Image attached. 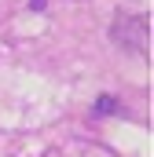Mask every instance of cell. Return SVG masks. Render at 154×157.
<instances>
[{"label": "cell", "mask_w": 154, "mask_h": 157, "mask_svg": "<svg viewBox=\"0 0 154 157\" xmlns=\"http://www.w3.org/2000/svg\"><path fill=\"white\" fill-rule=\"evenodd\" d=\"M117 110H121V102L114 95H99L95 99V113H117Z\"/></svg>", "instance_id": "obj_1"}]
</instances>
